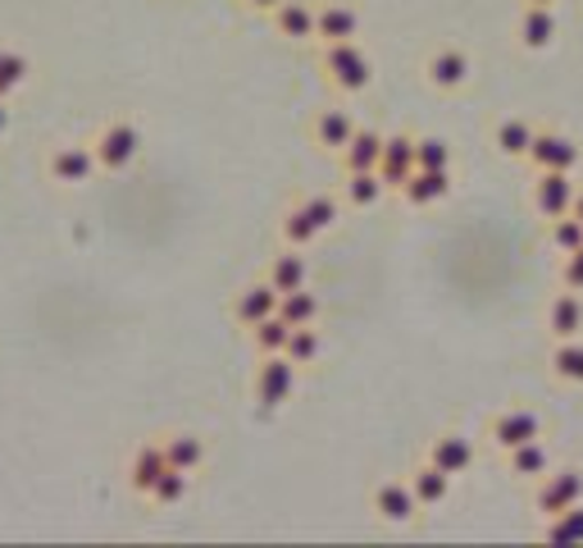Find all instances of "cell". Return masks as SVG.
Instances as JSON below:
<instances>
[{
    "label": "cell",
    "instance_id": "1",
    "mask_svg": "<svg viewBox=\"0 0 583 548\" xmlns=\"http://www.w3.org/2000/svg\"><path fill=\"white\" fill-rule=\"evenodd\" d=\"M320 69H324V79H329L342 96H361V92L374 83V64H369V55H365L356 42L320 46Z\"/></svg>",
    "mask_w": 583,
    "mask_h": 548
},
{
    "label": "cell",
    "instance_id": "2",
    "mask_svg": "<svg viewBox=\"0 0 583 548\" xmlns=\"http://www.w3.org/2000/svg\"><path fill=\"white\" fill-rule=\"evenodd\" d=\"M101 174L96 165V152H92V142H60L51 146V156H46V178L55 183V188H87V183Z\"/></svg>",
    "mask_w": 583,
    "mask_h": 548
},
{
    "label": "cell",
    "instance_id": "3",
    "mask_svg": "<svg viewBox=\"0 0 583 548\" xmlns=\"http://www.w3.org/2000/svg\"><path fill=\"white\" fill-rule=\"evenodd\" d=\"M92 152H96L101 174H124V169L142 156V133H137V124H128V120H110V124L92 137Z\"/></svg>",
    "mask_w": 583,
    "mask_h": 548
},
{
    "label": "cell",
    "instance_id": "4",
    "mask_svg": "<svg viewBox=\"0 0 583 548\" xmlns=\"http://www.w3.org/2000/svg\"><path fill=\"white\" fill-rule=\"evenodd\" d=\"M296 380H301V365H292L283 352H274V356H260V365H256V402L260 407H283V402L296 393Z\"/></svg>",
    "mask_w": 583,
    "mask_h": 548
},
{
    "label": "cell",
    "instance_id": "5",
    "mask_svg": "<svg viewBox=\"0 0 583 548\" xmlns=\"http://www.w3.org/2000/svg\"><path fill=\"white\" fill-rule=\"evenodd\" d=\"M570 503H583V471L579 466H552L548 475L538 480V494H533V507L542 511V517H556V511H565Z\"/></svg>",
    "mask_w": 583,
    "mask_h": 548
},
{
    "label": "cell",
    "instance_id": "6",
    "mask_svg": "<svg viewBox=\"0 0 583 548\" xmlns=\"http://www.w3.org/2000/svg\"><path fill=\"white\" fill-rule=\"evenodd\" d=\"M361 37V10L346 6V0H324L315 6V42L333 46V42H356Z\"/></svg>",
    "mask_w": 583,
    "mask_h": 548
},
{
    "label": "cell",
    "instance_id": "7",
    "mask_svg": "<svg viewBox=\"0 0 583 548\" xmlns=\"http://www.w3.org/2000/svg\"><path fill=\"white\" fill-rule=\"evenodd\" d=\"M488 438H492L497 453H511V448L529 444V438H542V421H538V412H529V407L497 412L492 425H488Z\"/></svg>",
    "mask_w": 583,
    "mask_h": 548
},
{
    "label": "cell",
    "instance_id": "8",
    "mask_svg": "<svg viewBox=\"0 0 583 548\" xmlns=\"http://www.w3.org/2000/svg\"><path fill=\"white\" fill-rule=\"evenodd\" d=\"M415 174V137L410 133H383V156H378V178L387 193H402V183Z\"/></svg>",
    "mask_w": 583,
    "mask_h": 548
},
{
    "label": "cell",
    "instance_id": "9",
    "mask_svg": "<svg viewBox=\"0 0 583 548\" xmlns=\"http://www.w3.org/2000/svg\"><path fill=\"white\" fill-rule=\"evenodd\" d=\"M574 174H556V169H548V174H538V183H533V210H538V219H561V215H570L574 210Z\"/></svg>",
    "mask_w": 583,
    "mask_h": 548
},
{
    "label": "cell",
    "instance_id": "10",
    "mask_svg": "<svg viewBox=\"0 0 583 548\" xmlns=\"http://www.w3.org/2000/svg\"><path fill=\"white\" fill-rule=\"evenodd\" d=\"M538 174H548V169H556V174H574V165H579V146L565 137V133H533V146H529V156H524Z\"/></svg>",
    "mask_w": 583,
    "mask_h": 548
},
{
    "label": "cell",
    "instance_id": "11",
    "mask_svg": "<svg viewBox=\"0 0 583 548\" xmlns=\"http://www.w3.org/2000/svg\"><path fill=\"white\" fill-rule=\"evenodd\" d=\"M269 23L292 46L315 42V0H283V6L269 10Z\"/></svg>",
    "mask_w": 583,
    "mask_h": 548
},
{
    "label": "cell",
    "instance_id": "12",
    "mask_svg": "<svg viewBox=\"0 0 583 548\" xmlns=\"http://www.w3.org/2000/svg\"><path fill=\"white\" fill-rule=\"evenodd\" d=\"M269 316H279V288L274 283L256 279V283L238 288V298H232V320H238L242 329H256Z\"/></svg>",
    "mask_w": 583,
    "mask_h": 548
},
{
    "label": "cell",
    "instance_id": "13",
    "mask_svg": "<svg viewBox=\"0 0 583 548\" xmlns=\"http://www.w3.org/2000/svg\"><path fill=\"white\" fill-rule=\"evenodd\" d=\"M470 55L456 51V46H438L429 60H424V79H429V87L438 92H460L465 83H470Z\"/></svg>",
    "mask_w": 583,
    "mask_h": 548
},
{
    "label": "cell",
    "instance_id": "14",
    "mask_svg": "<svg viewBox=\"0 0 583 548\" xmlns=\"http://www.w3.org/2000/svg\"><path fill=\"white\" fill-rule=\"evenodd\" d=\"M556 32H561V19L552 6H524L516 19V42L524 51H548L556 42Z\"/></svg>",
    "mask_w": 583,
    "mask_h": 548
},
{
    "label": "cell",
    "instance_id": "15",
    "mask_svg": "<svg viewBox=\"0 0 583 548\" xmlns=\"http://www.w3.org/2000/svg\"><path fill=\"white\" fill-rule=\"evenodd\" d=\"M361 124L352 120V110H342V105H329V110H320L315 115V124H310V142L320 146V152H329V156H337L346 142H352V133H356Z\"/></svg>",
    "mask_w": 583,
    "mask_h": 548
},
{
    "label": "cell",
    "instance_id": "16",
    "mask_svg": "<svg viewBox=\"0 0 583 548\" xmlns=\"http://www.w3.org/2000/svg\"><path fill=\"white\" fill-rule=\"evenodd\" d=\"M374 511L387 521V526H406L415 521V511H419V498L410 489V480H383L374 485Z\"/></svg>",
    "mask_w": 583,
    "mask_h": 548
},
{
    "label": "cell",
    "instance_id": "17",
    "mask_svg": "<svg viewBox=\"0 0 583 548\" xmlns=\"http://www.w3.org/2000/svg\"><path fill=\"white\" fill-rule=\"evenodd\" d=\"M447 197H451V169H415L402 183V201L415 206V210H429Z\"/></svg>",
    "mask_w": 583,
    "mask_h": 548
},
{
    "label": "cell",
    "instance_id": "18",
    "mask_svg": "<svg viewBox=\"0 0 583 548\" xmlns=\"http://www.w3.org/2000/svg\"><path fill=\"white\" fill-rule=\"evenodd\" d=\"M475 457H479V453H475V438H470V434H460V430H447V434H438L434 444H429V462L443 466V471L451 475V480L470 471Z\"/></svg>",
    "mask_w": 583,
    "mask_h": 548
},
{
    "label": "cell",
    "instance_id": "19",
    "mask_svg": "<svg viewBox=\"0 0 583 548\" xmlns=\"http://www.w3.org/2000/svg\"><path fill=\"white\" fill-rule=\"evenodd\" d=\"M548 334H552V343L579 339V334H583V292L561 288L556 298L548 302Z\"/></svg>",
    "mask_w": 583,
    "mask_h": 548
},
{
    "label": "cell",
    "instance_id": "20",
    "mask_svg": "<svg viewBox=\"0 0 583 548\" xmlns=\"http://www.w3.org/2000/svg\"><path fill=\"white\" fill-rule=\"evenodd\" d=\"M165 466H169V457H165V444H142L133 457H128V489L137 494V498H146L150 489H155V480L165 475Z\"/></svg>",
    "mask_w": 583,
    "mask_h": 548
},
{
    "label": "cell",
    "instance_id": "21",
    "mask_svg": "<svg viewBox=\"0 0 583 548\" xmlns=\"http://www.w3.org/2000/svg\"><path fill=\"white\" fill-rule=\"evenodd\" d=\"M264 279L274 283V288H279V298H283V292H296V288L310 283V261L301 256V247H283V251L274 256V261L264 266Z\"/></svg>",
    "mask_w": 583,
    "mask_h": 548
},
{
    "label": "cell",
    "instance_id": "22",
    "mask_svg": "<svg viewBox=\"0 0 583 548\" xmlns=\"http://www.w3.org/2000/svg\"><path fill=\"white\" fill-rule=\"evenodd\" d=\"M387 197V183L378 178V169H352L342 174V201L352 210H374Z\"/></svg>",
    "mask_w": 583,
    "mask_h": 548
},
{
    "label": "cell",
    "instance_id": "23",
    "mask_svg": "<svg viewBox=\"0 0 583 548\" xmlns=\"http://www.w3.org/2000/svg\"><path fill=\"white\" fill-rule=\"evenodd\" d=\"M378 156H383V133L378 128H356L352 142L337 152L342 161V174H352V169H378Z\"/></svg>",
    "mask_w": 583,
    "mask_h": 548
},
{
    "label": "cell",
    "instance_id": "24",
    "mask_svg": "<svg viewBox=\"0 0 583 548\" xmlns=\"http://www.w3.org/2000/svg\"><path fill=\"white\" fill-rule=\"evenodd\" d=\"M410 489L419 498V507H443L451 498V475L443 466H434L429 457H424V466L410 471Z\"/></svg>",
    "mask_w": 583,
    "mask_h": 548
},
{
    "label": "cell",
    "instance_id": "25",
    "mask_svg": "<svg viewBox=\"0 0 583 548\" xmlns=\"http://www.w3.org/2000/svg\"><path fill=\"white\" fill-rule=\"evenodd\" d=\"M160 444H165L169 466H178V471H187V475H197V471L206 466V438H201V434L178 430V434H165Z\"/></svg>",
    "mask_w": 583,
    "mask_h": 548
},
{
    "label": "cell",
    "instance_id": "26",
    "mask_svg": "<svg viewBox=\"0 0 583 548\" xmlns=\"http://www.w3.org/2000/svg\"><path fill=\"white\" fill-rule=\"evenodd\" d=\"M507 466H511V475H520V480H542V475L552 471V453H548V444L542 438H529V444H520V448H511L507 453Z\"/></svg>",
    "mask_w": 583,
    "mask_h": 548
},
{
    "label": "cell",
    "instance_id": "27",
    "mask_svg": "<svg viewBox=\"0 0 583 548\" xmlns=\"http://www.w3.org/2000/svg\"><path fill=\"white\" fill-rule=\"evenodd\" d=\"M279 316H283L292 329H301V324H320L324 302H320V292H310V283H305V288H296V292H283V298H279Z\"/></svg>",
    "mask_w": 583,
    "mask_h": 548
},
{
    "label": "cell",
    "instance_id": "28",
    "mask_svg": "<svg viewBox=\"0 0 583 548\" xmlns=\"http://www.w3.org/2000/svg\"><path fill=\"white\" fill-rule=\"evenodd\" d=\"M533 133H538V128H533L529 120H501L497 133H492V146H497V152L507 156V161H524L529 146H533Z\"/></svg>",
    "mask_w": 583,
    "mask_h": 548
},
{
    "label": "cell",
    "instance_id": "29",
    "mask_svg": "<svg viewBox=\"0 0 583 548\" xmlns=\"http://www.w3.org/2000/svg\"><path fill=\"white\" fill-rule=\"evenodd\" d=\"M279 238H283V247H301V251L320 242V229H315V219L305 215V206H301V201L283 210V219H279Z\"/></svg>",
    "mask_w": 583,
    "mask_h": 548
},
{
    "label": "cell",
    "instance_id": "30",
    "mask_svg": "<svg viewBox=\"0 0 583 548\" xmlns=\"http://www.w3.org/2000/svg\"><path fill=\"white\" fill-rule=\"evenodd\" d=\"M552 375L561 380V384H574V389H583V339H561L556 348H552Z\"/></svg>",
    "mask_w": 583,
    "mask_h": 548
},
{
    "label": "cell",
    "instance_id": "31",
    "mask_svg": "<svg viewBox=\"0 0 583 548\" xmlns=\"http://www.w3.org/2000/svg\"><path fill=\"white\" fill-rule=\"evenodd\" d=\"M320 352H324V339H320V329L315 324H301V329H292V339H288V348H283V356L292 361V365H315L320 361Z\"/></svg>",
    "mask_w": 583,
    "mask_h": 548
},
{
    "label": "cell",
    "instance_id": "32",
    "mask_svg": "<svg viewBox=\"0 0 583 548\" xmlns=\"http://www.w3.org/2000/svg\"><path fill=\"white\" fill-rule=\"evenodd\" d=\"M288 339H292V324H288L283 316H269V320H260V324L251 329V348H256L260 356L283 352V348H288Z\"/></svg>",
    "mask_w": 583,
    "mask_h": 548
},
{
    "label": "cell",
    "instance_id": "33",
    "mask_svg": "<svg viewBox=\"0 0 583 548\" xmlns=\"http://www.w3.org/2000/svg\"><path fill=\"white\" fill-rule=\"evenodd\" d=\"M187 494H191V475H187V471H178V466H165V475L155 480V489H150L146 498H150L155 507H178Z\"/></svg>",
    "mask_w": 583,
    "mask_h": 548
},
{
    "label": "cell",
    "instance_id": "34",
    "mask_svg": "<svg viewBox=\"0 0 583 548\" xmlns=\"http://www.w3.org/2000/svg\"><path fill=\"white\" fill-rule=\"evenodd\" d=\"M542 539H552V544H583V503H570L565 511L548 517Z\"/></svg>",
    "mask_w": 583,
    "mask_h": 548
},
{
    "label": "cell",
    "instance_id": "35",
    "mask_svg": "<svg viewBox=\"0 0 583 548\" xmlns=\"http://www.w3.org/2000/svg\"><path fill=\"white\" fill-rule=\"evenodd\" d=\"M548 242L556 247V256L579 251V247H583V219H579L574 210L561 215V219H548Z\"/></svg>",
    "mask_w": 583,
    "mask_h": 548
},
{
    "label": "cell",
    "instance_id": "36",
    "mask_svg": "<svg viewBox=\"0 0 583 548\" xmlns=\"http://www.w3.org/2000/svg\"><path fill=\"white\" fill-rule=\"evenodd\" d=\"M301 206H305L310 219H315V229H320V234L337 229V219H342V201H337V197H329V193H310V197H301Z\"/></svg>",
    "mask_w": 583,
    "mask_h": 548
},
{
    "label": "cell",
    "instance_id": "37",
    "mask_svg": "<svg viewBox=\"0 0 583 548\" xmlns=\"http://www.w3.org/2000/svg\"><path fill=\"white\" fill-rule=\"evenodd\" d=\"M415 169H451L447 137H415Z\"/></svg>",
    "mask_w": 583,
    "mask_h": 548
},
{
    "label": "cell",
    "instance_id": "38",
    "mask_svg": "<svg viewBox=\"0 0 583 548\" xmlns=\"http://www.w3.org/2000/svg\"><path fill=\"white\" fill-rule=\"evenodd\" d=\"M23 83H28V60L14 55V51H6V60H0V101H10Z\"/></svg>",
    "mask_w": 583,
    "mask_h": 548
},
{
    "label": "cell",
    "instance_id": "39",
    "mask_svg": "<svg viewBox=\"0 0 583 548\" xmlns=\"http://www.w3.org/2000/svg\"><path fill=\"white\" fill-rule=\"evenodd\" d=\"M556 279H561V288H570V292H583V247H579V251H570V256H561V270H556Z\"/></svg>",
    "mask_w": 583,
    "mask_h": 548
},
{
    "label": "cell",
    "instance_id": "40",
    "mask_svg": "<svg viewBox=\"0 0 583 548\" xmlns=\"http://www.w3.org/2000/svg\"><path fill=\"white\" fill-rule=\"evenodd\" d=\"M247 6H251L256 14H269V10H274V6H283V0H247Z\"/></svg>",
    "mask_w": 583,
    "mask_h": 548
},
{
    "label": "cell",
    "instance_id": "41",
    "mask_svg": "<svg viewBox=\"0 0 583 548\" xmlns=\"http://www.w3.org/2000/svg\"><path fill=\"white\" fill-rule=\"evenodd\" d=\"M6 128H10V105L0 101V137H6Z\"/></svg>",
    "mask_w": 583,
    "mask_h": 548
},
{
    "label": "cell",
    "instance_id": "42",
    "mask_svg": "<svg viewBox=\"0 0 583 548\" xmlns=\"http://www.w3.org/2000/svg\"><path fill=\"white\" fill-rule=\"evenodd\" d=\"M574 215L583 219V193H574Z\"/></svg>",
    "mask_w": 583,
    "mask_h": 548
},
{
    "label": "cell",
    "instance_id": "43",
    "mask_svg": "<svg viewBox=\"0 0 583 548\" xmlns=\"http://www.w3.org/2000/svg\"><path fill=\"white\" fill-rule=\"evenodd\" d=\"M524 6H552L556 10V0H524Z\"/></svg>",
    "mask_w": 583,
    "mask_h": 548
},
{
    "label": "cell",
    "instance_id": "44",
    "mask_svg": "<svg viewBox=\"0 0 583 548\" xmlns=\"http://www.w3.org/2000/svg\"><path fill=\"white\" fill-rule=\"evenodd\" d=\"M0 60H6V46H0Z\"/></svg>",
    "mask_w": 583,
    "mask_h": 548
}]
</instances>
